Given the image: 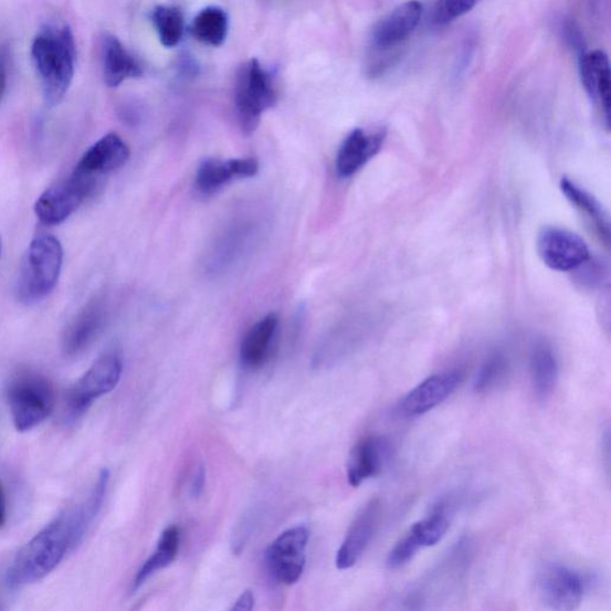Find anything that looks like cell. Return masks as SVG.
I'll return each instance as SVG.
<instances>
[{
    "mask_svg": "<svg viewBox=\"0 0 611 611\" xmlns=\"http://www.w3.org/2000/svg\"><path fill=\"white\" fill-rule=\"evenodd\" d=\"M110 472L102 470L87 498L56 516L24 545L7 572L9 588L19 589L52 573L84 540L106 499Z\"/></svg>",
    "mask_w": 611,
    "mask_h": 611,
    "instance_id": "6da1fadb",
    "label": "cell"
},
{
    "mask_svg": "<svg viewBox=\"0 0 611 611\" xmlns=\"http://www.w3.org/2000/svg\"><path fill=\"white\" fill-rule=\"evenodd\" d=\"M31 53L44 99L54 106L65 97L76 71V41L70 27L50 24L41 28Z\"/></svg>",
    "mask_w": 611,
    "mask_h": 611,
    "instance_id": "7a4b0ae2",
    "label": "cell"
},
{
    "mask_svg": "<svg viewBox=\"0 0 611 611\" xmlns=\"http://www.w3.org/2000/svg\"><path fill=\"white\" fill-rule=\"evenodd\" d=\"M64 261V250L51 234H41L28 246L18 282L21 303L32 305L48 297L57 285Z\"/></svg>",
    "mask_w": 611,
    "mask_h": 611,
    "instance_id": "3957f363",
    "label": "cell"
},
{
    "mask_svg": "<svg viewBox=\"0 0 611 611\" xmlns=\"http://www.w3.org/2000/svg\"><path fill=\"white\" fill-rule=\"evenodd\" d=\"M7 398L13 425L20 432L46 421L55 405L53 383L34 370L14 375L8 383Z\"/></svg>",
    "mask_w": 611,
    "mask_h": 611,
    "instance_id": "277c9868",
    "label": "cell"
},
{
    "mask_svg": "<svg viewBox=\"0 0 611 611\" xmlns=\"http://www.w3.org/2000/svg\"><path fill=\"white\" fill-rule=\"evenodd\" d=\"M234 101L238 122L250 136L260 126L262 115L277 102L274 78L257 59H251L238 71Z\"/></svg>",
    "mask_w": 611,
    "mask_h": 611,
    "instance_id": "5b68a950",
    "label": "cell"
},
{
    "mask_svg": "<svg viewBox=\"0 0 611 611\" xmlns=\"http://www.w3.org/2000/svg\"><path fill=\"white\" fill-rule=\"evenodd\" d=\"M422 13L423 6L411 0L387 14L372 29L367 64L369 76H380L390 66L393 56L391 53L413 34L421 22Z\"/></svg>",
    "mask_w": 611,
    "mask_h": 611,
    "instance_id": "8992f818",
    "label": "cell"
},
{
    "mask_svg": "<svg viewBox=\"0 0 611 611\" xmlns=\"http://www.w3.org/2000/svg\"><path fill=\"white\" fill-rule=\"evenodd\" d=\"M123 371L122 354L117 350L104 352L91 369L71 387L66 397V422L78 421L97 399L110 393L120 382Z\"/></svg>",
    "mask_w": 611,
    "mask_h": 611,
    "instance_id": "52a82bcc",
    "label": "cell"
},
{
    "mask_svg": "<svg viewBox=\"0 0 611 611\" xmlns=\"http://www.w3.org/2000/svg\"><path fill=\"white\" fill-rule=\"evenodd\" d=\"M101 185L102 178L74 169L65 180L42 193L35 203V214L44 225H59L92 198Z\"/></svg>",
    "mask_w": 611,
    "mask_h": 611,
    "instance_id": "ba28073f",
    "label": "cell"
},
{
    "mask_svg": "<svg viewBox=\"0 0 611 611\" xmlns=\"http://www.w3.org/2000/svg\"><path fill=\"white\" fill-rule=\"evenodd\" d=\"M590 580L570 566L551 562L536 576V591L549 609L571 611L583 602Z\"/></svg>",
    "mask_w": 611,
    "mask_h": 611,
    "instance_id": "9c48e42d",
    "label": "cell"
},
{
    "mask_svg": "<svg viewBox=\"0 0 611 611\" xmlns=\"http://www.w3.org/2000/svg\"><path fill=\"white\" fill-rule=\"evenodd\" d=\"M309 535L304 526L283 531L267 547L265 561L272 576L282 584L293 586L304 573Z\"/></svg>",
    "mask_w": 611,
    "mask_h": 611,
    "instance_id": "30bf717a",
    "label": "cell"
},
{
    "mask_svg": "<svg viewBox=\"0 0 611 611\" xmlns=\"http://www.w3.org/2000/svg\"><path fill=\"white\" fill-rule=\"evenodd\" d=\"M542 262L556 272H572L590 259V250L583 238L558 228L542 230L538 240Z\"/></svg>",
    "mask_w": 611,
    "mask_h": 611,
    "instance_id": "8fae6325",
    "label": "cell"
},
{
    "mask_svg": "<svg viewBox=\"0 0 611 611\" xmlns=\"http://www.w3.org/2000/svg\"><path fill=\"white\" fill-rule=\"evenodd\" d=\"M462 381L457 370L439 372L417 384L400 402L399 411L407 417H419L434 410L449 399Z\"/></svg>",
    "mask_w": 611,
    "mask_h": 611,
    "instance_id": "7c38bea8",
    "label": "cell"
},
{
    "mask_svg": "<svg viewBox=\"0 0 611 611\" xmlns=\"http://www.w3.org/2000/svg\"><path fill=\"white\" fill-rule=\"evenodd\" d=\"M381 504L371 499L352 522L345 541L341 542L337 556L338 570H349L359 562L372 538H375L380 519Z\"/></svg>",
    "mask_w": 611,
    "mask_h": 611,
    "instance_id": "4fadbf2b",
    "label": "cell"
},
{
    "mask_svg": "<svg viewBox=\"0 0 611 611\" xmlns=\"http://www.w3.org/2000/svg\"><path fill=\"white\" fill-rule=\"evenodd\" d=\"M391 443L383 436H368L357 443L347 465L348 482L359 487L379 475L391 456Z\"/></svg>",
    "mask_w": 611,
    "mask_h": 611,
    "instance_id": "5bb4252c",
    "label": "cell"
},
{
    "mask_svg": "<svg viewBox=\"0 0 611 611\" xmlns=\"http://www.w3.org/2000/svg\"><path fill=\"white\" fill-rule=\"evenodd\" d=\"M107 322V308L96 301L82 309L63 336V352L67 357H77L94 345Z\"/></svg>",
    "mask_w": 611,
    "mask_h": 611,
    "instance_id": "9a60e30c",
    "label": "cell"
},
{
    "mask_svg": "<svg viewBox=\"0 0 611 611\" xmlns=\"http://www.w3.org/2000/svg\"><path fill=\"white\" fill-rule=\"evenodd\" d=\"M384 138V130L354 129L339 147L336 159L338 176L349 178L359 172L381 150Z\"/></svg>",
    "mask_w": 611,
    "mask_h": 611,
    "instance_id": "2e32d148",
    "label": "cell"
},
{
    "mask_svg": "<svg viewBox=\"0 0 611 611\" xmlns=\"http://www.w3.org/2000/svg\"><path fill=\"white\" fill-rule=\"evenodd\" d=\"M259 161L253 158L220 160L208 158L197 173V187L203 196H211L235 178H250L259 173Z\"/></svg>",
    "mask_w": 611,
    "mask_h": 611,
    "instance_id": "e0dca14e",
    "label": "cell"
},
{
    "mask_svg": "<svg viewBox=\"0 0 611 611\" xmlns=\"http://www.w3.org/2000/svg\"><path fill=\"white\" fill-rule=\"evenodd\" d=\"M129 157L127 144L117 134L110 133L88 148L74 169L103 178L122 169Z\"/></svg>",
    "mask_w": 611,
    "mask_h": 611,
    "instance_id": "ac0fdd59",
    "label": "cell"
},
{
    "mask_svg": "<svg viewBox=\"0 0 611 611\" xmlns=\"http://www.w3.org/2000/svg\"><path fill=\"white\" fill-rule=\"evenodd\" d=\"M102 66L104 82L109 87L120 86L128 80L141 77L143 74V67L137 59L114 35L103 38Z\"/></svg>",
    "mask_w": 611,
    "mask_h": 611,
    "instance_id": "d6986e66",
    "label": "cell"
},
{
    "mask_svg": "<svg viewBox=\"0 0 611 611\" xmlns=\"http://www.w3.org/2000/svg\"><path fill=\"white\" fill-rule=\"evenodd\" d=\"M280 318L271 313L253 325L241 346V362L247 369H259L271 359Z\"/></svg>",
    "mask_w": 611,
    "mask_h": 611,
    "instance_id": "ffe728a7",
    "label": "cell"
},
{
    "mask_svg": "<svg viewBox=\"0 0 611 611\" xmlns=\"http://www.w3.org/2000/svg\"><path fill=\"white\" fill-rule=\"evenodd\" d=\"M580 77L588 95L599 102L607 122L610 114V65L607 54L602 51L586 53L580 57Z\"/></svg>",
    "mask_w": 611,
    "mask_h": 611,
    "instance_id": "44dd1931",
    "label": "cell"
},
{
    "mask_svg": "<svg viewBox=\"0 0 611 611\" xmlns=\"http://www.w3.org/2000/svg\"><path fill=\"white\" fill-rule=\"evenodd\" d=\"M530 378L535 397L541 401L554 396L559 380L557 356L547 343H539L530 356Z\"/></svg>",
    "mask_w": 611,
    "mask_h": 611,
    "instance_id": "7402d4cb",
    "label": "cell"
},
{
    "mask_svg": "<svg viewBox=\"0 0 611 611\" xmlns=\"http://www.w3.org/2000/svg\"><path fill=\"white\" fill-rule=\"evenodd\" d=\"M181 545V530L172 526L162 531L157 547L150 558H148L133 581V591L140 589L148 578L156 572L167 569L175 560Z\"/></svg>",
    "mask_w": 611,
    "mask_h": 611,
    "instance_id": "603a6c76",
    "label": "cell"
},
{
    "mask_svg": "<svg viewBox=\"0 0 611 611\" xmlns=\"http://www.w3.org/2000/svg\"><path fill=\"white\" fill-rule=\"evenodd\" d=\"M253 233L255 231H253L251 223H240V225H235L229 232L223 233L215 243L210 261L207 263L210 265V271L212 273L222 271L223 267L240 259L250 244V238Z\"/></svg>",
    "mask_w": 611,
    "mask_h": 611,
    "instance_id": "cb8c5ba5",
    "label": "cell"
},
{
    "mask_svg": "<svg viewBox=\"0 0 611 611\" xmlns=\"http://www.w3.org/2000/svg\"><path fill=\"white\" fill-rule=\"evenodd\" d=\"M190 31L198 41L213 48L221 46L228 38V13L218 7L206 8L193 19Z\"/></svg>",
    "mask_w": 611,
    "mask_h": 611,
    "instance_id": "d4e9b609",
    "label": "cell"
},
{
    "mask_svg": "<svg viewBox=\"0 0 611 611\" xmlns=\"http://www.w3.org/2000/svg\"><path fill=\"white\" fill-rule=\"evenodd\" d=\"M560 188L565 197L594 223V227L598 228L601 235L608 241L609 219L602 204L587 190L570 181L569 178H562Z\"/></svg>",
    "mask_w": 611,
    "mask_h": 611,
    "instance_id": "484cf974",
    "label": "cell"
},
{
    "mask_svg": "<svg viewBox=\"0 0 611 611\" xmlns=\"http://www.w3.org/2000/svg\"><path fill=\"white\" fill-rule=\"evenodd\" d=\"M450 529V518L441 504L432 514L419 522L408 531L409 538L420 549L438 545Z\"/></svg>",
    "mask_w": 611,
    "mask_h": 611,
    "instance_id": "4316f807",
    "label": "cell"
},
{
    "mask_svg": "<svg viewBox=\"0 0 611 611\" xmlns=\"http://www.w3.org/2000/svg\"><path fill=\"white\" fill-rule=\"evenodd\" d=\"M152 22L164 48L173 49L182 41L185 18L180 9L158 7L152 12Z\"/></svg>",
    "mask_w": 611,
    "mask_h": 611,
    "instance_id": "83f0119b",
    "label": "cell"
},
{
    "mask_svg": "<svg viewBox=\"0 0 611 611\" xmlns=\"http://www.w3.org/2000/svg\"><path fill=\"white\" fill-rule=\"evenodd\" d=\"M508 362L502 354H495L489 357L482 366L473 382V389L476 393H486L496 389V386L503 381Z\"/></svg>",
    "mask_w": 611,
    "mask_h": 611,
    "instance_id": "f1b7e54d",
    "label": "cell"
},
{
    "mask_svg": "<svg viewBox=\"0 0 611 611\" xmlns=\"http://www.w3.org/2000/svg\"><path fill=\"white\" fill-rule=\"evenodd\" d=\"M481 3V0H439L434 21L436 24H449L468 13Z\"/></svg>",
    "mask_w": 611,
    "mask_h": 611,
    "instance_id": "f546056e",
    "label": "cell"
},
{
    "mask_svg": "<svg viewBox=\"0 0 611 611\" xmlns=\"http://www.w3.org/2000/svg\"><path fill=\"white\" fill-rule=\"evenodd\" d=\"M11 67V53L7 43L0 44V104L3 103L8 91Z\"/></svg>",
    "mask_w": 611,
    "mask_h": 611,
    "instance_id": "4dcf8cb0",
    "label": "cell"
},
{
    "mask_svg": "<svg viewBox=\"0 0 611 611\" xmlns=\"http://www.w3.org/2000/svg\"><path fill=\"white\" fill-rule=\"evenodd\" d=\"M565 40L568 41L577 51H583V38L579 29L572 22H566L562 28Z\"/></svg>",
    "mask_w": 611,
    "mask_h": 611,
    "instance_id": "1f68e13d",
    "label": "cell"
},
{
    "mask_svg": "<svg viewBox=\"0 0 611 611\" xmlns=\"http://www.w3.org/2000/svg\"><path fill=\"white\" fill-rule=\"evenodd\" d=\"M206 484V470L203 465L197 467L193 472L191 484H190V494L193 498H199L202 495Z\"/></svg>",
    "mask_w": 611,
    "mask_h": 611,
    "instance_id": "d6a6232c",
    "label": "cell"
},
{
    "mask_svg": "<svg viewBox=\"0 0 611 611\" xmlns=\"http://www.w3.org/2000/svg\"><path fill=\"white\" fill-rule=\"evenodd\" d=\"M255 607V594L251 590L244 591L235 601L232 610H252Z\"/></svg>",
    "mask_w": 611,
    "mask_h": 611,
    "instance_id": "836d02e7",
    "label": "cell"
},
{
    "mask_svg": "<svg viewBox=\"0 0 611 611\" xmlns=\"http://www.w3.org/2000/svg\"><path fill=\"white\" fill-rule=\"evenodd\" d=\"M7 522V501L3 485L0 484V527H3Z\"/></svg>",
    "mask_w": 611,
    "mask_h": 611,
    "instance_id": "e575fe53",
    "label": "cell"
},
{
    "mask_svg": "<svg viewBox=\"0 0 611 611\" xmlns=\"http://www.w3.org/2000/svg\"><path fill=\"white\" fill-rule=\"evenodd\" d=\"M0 253H2V240H0Z\"/></svg>",
    "mask_w": 611,
    "mask_h": 611,
    "instance_id": "d590c367",
    "label": "cell"
}]
</instances>
